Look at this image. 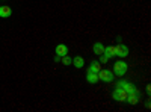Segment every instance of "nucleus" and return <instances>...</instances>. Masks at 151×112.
I'll use <instances>...</instances> for the list:
<instances>
[{"instance_id": "423d86ee", "label": "nucleus", "mask_w": 151, "mask_h": 112, "mask_svg": "<svg viewBox=\"0 0 151 112\" xmlns=\"http://www.w3.org/2000/svg\"><path fill=\"white\" fill-rule=\"evenodd\" d=\"M139 95L141 92L136 91V92H132V94H127V98H125V103H130V105H136L139 102Z\"/></svg>"}, {"instance_id": "20e7f679", "label": "nucleus", "mask_w": 151, "mask_h": 112, "mask_svg": "<svg viewBox=\"0 0 151 112\" xmlns=\"http://www.w3.org/2000/svg\"><path fill=\"white\" fill-rule=\"evenodd\" d=\"M118 86H121V88H124L125 90V92H127V94H132V92H136V91H139V90H137L136 88V86L132 83V82H129V80H118V83H116Z\"/></svg>"}, {"instance_id": "ddd939ff", "label": "nucleus", "mask_w": 151, "mask_h": 112, "mask_svg": "<svg viewBox=\"0 0 151 112\" xmlns=\"http://www.w3.org/2000/svg\"><path fill=\"white\" fill-rule=\"evenodd\" d=\"M86 80L89 82V83H97V82H100V80H98V74H97V73H89V71L86 73Z\"/></svg>"}, {"instance_id": "f03ea898", "label": "nucleus", "mask_w": 151, "mask_h": 112, "mask_svg": "<svg viewBox=\"0 0 151 112\" xmlns=\"http://www.w3.org/2000/svg\"><path fill=\"white\" fill-rule=\"evenodd\" d=\"M112 98L115 102H125V98H127V92H125L124 88H121V86H115V90H113L112 92Z\"/></svg>"}, {"instance_id": "2eb2a0df", "label": "nucleus", "mask_w": 151, "mask_h": 112, "mask_svg": "<svg viewBox=\"0 0 151 112\" xmlns=\"http://www.w3.org/2000/svg\"><path fill=\"white\" fill-rule=\"evenodd\" d=\"M100 56H101V58H100V64H106V62L109 61V59H107L104 55H100Z\"/></svg>"}, {"instance_id": "39448f33", "label": "nucleus", "mask_w": 151, "mask_h": 112, "mask_svg": "<svg viewBox=\"0 0 151 112\" xmlns=\"http://www.w3.org/2000/svg\"><path fill=\"white\" fill-rule=\"evenodd\" d=\"M115 56H118V58H127L129 56V47L124 46V44L115 46Z\"/></svg>"}, {"instance_id": "9b49d317", "label": "nucleus", "mask_w": 151, "mask_h": 112, "mask_svg": "<svg viewBox=\"0 0 151 112\" xmlns=\"http://www.w3.org/2000/svg\"><path fill=\"white\" fill-rule=\"evenodd\" d=\"M71 64L76 67V68H82L83 65H85V59L82 58V56H76L74 59H73V62Z\"/></svg>"}, {"instance_id": "6e6552de", "label": "nucleus", "mask_w": 151, "mask_h": 112, "mask_svg": "<svg viewBox=\"0 0 151 112\" xmlns=\"http://www.w3.org/2000/svg\"><path fill=\"white\" fill-rule=\"evenodd\" d=\"M103 55H104L107 59L113 58V56H115V46H107V47H104V52H103Z\"/></svg>"}, {"instance_id": "f257e3e1", "label": "nucleus", "mask_w": 151, "mask_h": 112, "mask_svg": "<svg viewBox=\"0 0 151 112\" xmlns=\"http://www.w3.org/2000/svg\"><path fill=\"white\" fill-rule=\"evenodd\" d=\"M127 68H129L127 62H124V61H116L115 64H113V74H115V76H118V77H122L124 74L127 73Z\"/></svg>"}, {"instance_id": "7ed1b4c3", "label": "nucleus", "mask_w": 151, "mask_h": 112, "mask_svg": "<svg viewBox=\"0 0 151 112\" xmlns=\"http://www.w3.org/2000/svg\"><path fill=\"white\" fill-rule=\"evenodd\" d=\"M113 77H115V74H113V71H110V70H103L101 68L98 71V80H101L104 83L113 82Z\"/></svg>"}, {"instance_id": "f8f14e48", "label": "nucleus", "mask_w": 151, "mask_h": 112, "mask_svg": "<svg viewBox=\"0 0 151 112\" xmlns=\"http://www.w3.org/2000/svg\"><path fill=\"white\" fill-rule=\"evenodd\" d=\"M92 50H94V55H103V52H104V46L101 44V43H95L94 44V47H92Z\"/></svg>"}, {"instance_id": "9d476101", "label": "nucleus", "mask_w": 151, "mask_h": 112, "mask_svg": "<svg viewBox=\"0 0 151 112\" xmlns=\"http://www.w3.org/2000/svg\"><path fill=\"white\" fill-rule=\"evenodd\" d=\"M11 14H12V11L9 6H0V17L2 18H8L11 17Z\"/></svg>"}, {"instance_id": "0eeeda50", "label": "nucleus", "mask_w": 151, "mask_h": 112, "mask_svg": "<svg viewBox=\"0 0 151 112\" xmlns=\"http://www.w3.org/2000/svg\"><path fill=\"white\" fill-rule=\"evenodd\" d=\"M55 52H56V55H58L59 58H62V56L68 55V47H67L65 44H58L56 48H55Z\"/></svg>"}, {"instance_id": "4468645a", "label": "nucleus", "mask_w": 151, "mask_h": 112, "mask_svg": "<svg viewBox=\"0 0 151 112\" xmlns=\"http://www.w3.org/2000/svg\"><path fill=\"white\" fill-rule=\"evenodd\" d=\"M60 61H62V64H64V65H70L71 64V62H73V59L68 56V55H65V56H62L60 58Z\"/></svg>"}, {"instance_id": "1a4fd4ad", "label": "nucleus", "mask_w": 151, "mask_h": 112, "mask_svg": "<svg viewBox=\"0 0 151 112\" xmlns=\"http://www.w3.org/2000/svg\"><path fill=\"white\" fill-rule=\"evenodd\" d=\"M100 70H101V65H100V62H97V61H92L91 65L88 67V71H89V73H97L98 74Z\"/></svg>"}]
</instances>
